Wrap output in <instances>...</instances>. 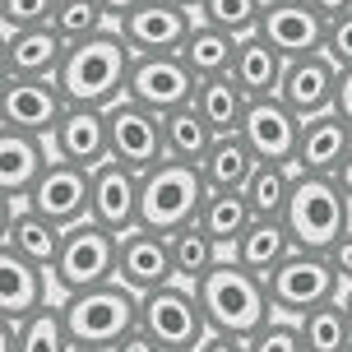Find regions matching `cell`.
<instances>
[{"label": "cell", "mask_w": 352, "mask_h": 352, "mask_svg": "<svg viewBox=\"0 0 352 352\" xmlns=\"http://www.w3.org/2000/svg\"><path fill=\"white\" fill-rule=\"evenodd\" d=\"M190 352H199V348H190Z\"/></svg>", "instance_id": "obj_52"}, {"label": "cell", "mask_w": 352, "mask_h": 352, "mask_svg": "<svg viewBox=\"0 0 352 352\" xmlns=\"http://www.w3.org/2000/svg\"><path fill=\"white\" fill-rule=\"evenodd\" d=\"M60 311H65V324H70L74 348L111 352L130 329H140V292L125 287L121 278L60 297Z\"/></svg>", "instance_id": "obj_3"}, {"label": "cell", "mask_w": 352, "mask_h": 352, "mask_svg": "<svg viewBox=\"0 0 352 352\" xmlns=\"http://www.w3.org/2000/svg\"><path fill=\"white\" fill-rule=\"evenodd\" d=\"M283 223L297 236V250L329 255V246L352 228V199L343 190V181L338 176L297 172V186H292V199H287Z\"/></svg>", "instance_id": "obj_4"}, {"label": "cell", "mask_w": 352, "mask_h": 352, "mask_svg": "<svg viewBox=\"0 0 352 352\" xmlns=\"http://www.w3.org/2000/svg\"><path fill=\"white\" fill-rule=\"evenodd\" d=\"M292 186H297V167L260 162V172L250 176V186H246V199L255 209V218H283L287 199H292Z\"/></svg>", "instance_id": "obj_35"}, {"label": "cell", "mask_w": 352, "mask_h": 352, "mask_svg": "<svg viewBox=\"0 0 352 352\" xmlns=\"http://www.w3.org/2000/svg\"><path fill=\"white\" fill-rule=\"evenodd\" d=\"M292 250H297V236H292V228H287L283 218H255V223H250V232L236 241L232 260L246 264L250 274L269 278V274H274V269H278Z\"/></svg>", "instance_id": "obj_27"}, {"label": "cell", "mask_w": 352, "mask_h": 352, "mask_svg": "<svg viewBox=\"0 0 352 352\" xmlns=\"http://www.w3.org/2000/svg\"><path fill=\"white\" fill-rule=\"evenodd\" d=\"M52 28L74 47L84 37H98L102 28H111V10H107L102 0H60L52 14Z\"/></svg>", "instance_id": "obj_36"}, {"label": "cell", "mask_w": 352, "mask_h": 352, "mask_svg": "<svg viewBox=\"0 0 352 352\" xmlns=\"http://www.w3.org/2000/svg\"><path fill=\"white\" fill-rule=\"evenodd\" d=\"M329 264L338 269V278H343V287H352V228L338 236L334 246H329Z\"/></svg>", "instance_id": "obj_41"}, {"label": "cell", "mask_w": 352, "mask_h": 352, "mask_svg": "<svg viewBox=\"0 0 352 352\" xmlns=\"http://www.w3.org/2000/svg\"><path fill=\"white\" fill-rule=\"evenodd\" d=\"M311 5H316L324 19H338V14H348V10H352V0H311Z\"/></svg>", "instance_id": "obj_45"}, {"label": "cell", "mask_w": 352, "mask_h": 352, "mask_svg": "<svg viewBox=\"0 0 352 352\" xmlns=\"http://www.w3.org/2000/svg\"><path fill=\"white\" fill-rule=\"evenodd\" d=\"M140 190H144V172H130L116 158L102 162L93 172V209H88V218L111 232L140 228Z\"/></svg>", "instance_id": "obj_19"}, {"label": "cell", "mask_w": 352, "mask_h": 352, "mask_svg": "<svg viewBox=\"0 0 352 352\" xmlns=\"http://www.w3.org/2000/svg\"><path fill=\"white\" fill-rule=\"evenodd\" d=\"M250 352H306L297 320H292V316H274L260 334L250 338Z\"/></svg>", "instance_id": "obj_38"}, {"label": "cell", "mask_w": 352, "mask_h": 352, "mask_svg": "<svg viewBox=\"0 0 352 352\" xmlns=\"http://www.w3.org/2000/svg\"><path fill=\"white\" fill-rule=\"evenodd\" d=\"M70 42L56 33L52 23L37 28H5V47H0V70L23 74V79H56L65 65Z\"/></svg>", "instance_id": "obj_17"}, {"label": "cell", "mask_w": 352, "mask_h": 352, "mask_svg": "<svg viewBox=\"0 0 352 352\" xmlns=\"http://www.w3.org/2000/svg\"><path fill=\"white\" fill-rule=\"evenodd\" d=\"M348 352H352V343H348Z\"/></svg>", "instance_id": "obj_51"}, {"label": "cell", "mask_w": 352, "mask_h": 352, "mask_svg": "<svg viewBox=\"0 0 352 352\" xmlns=\"http://www.w3.org/2000/svg\"><path fill=\"white\" fill-rule=\"evenodd\" d=\"M52 153L74 162L84 172H98L102 162H111V130H107L102 107H70L65 121L52 135Z\"/></svg>", "instance_id": "obj_20"}, {"label": "cell", "mask_w": 352, "mask_h": 352, "mask_svg": "<svg viewBox=\"0 0 352 352\" xmlns=\"http://www.w3.org/2000/svg\"><path fill=\"white\" fill-rule=\"evenodd\" d=\"M324 56L334 60L338 70H352V10L348 14L329 19V33H324Z\"/></svg>", "instance_id": "obj_40"}, {"label": "cell", "mask_w": 352, "mask_h": 352, "mask_svg": "<svg viewBox=\"0 0 352 352\" xmlns=\"http://www.w3.org/2000/svg\"><path fill=\"white\" fill-rule=\"evenodd\" d=\"M107 10H111V19H121V14H130L135 5H144V0H102Z\"/></svg>", "instance_id": "obj_46"}, {"label": "cell", "mask_w": 352, "mask_h": 352, "mask_svg": "<svg viewBox=\"0 0 352 352\" xmlns=\"http://www.w3.org/2000/svg\"><path fill=\"white\" fill-rule=\"evenodd\" d=\"M60 241H65V228H56L52 218H42L37 209H28V204L5 209V236H0V246L19 250L23 260L52 269L56 255H60Z\"/></svg>", "instance_id": "obj_24"}, {"label": "cell", "mask_w": 352, "mask_h": 352, "mask_svg": "<svg viewBox=\"0 0 352 352\" xmlns=\"http://www.w3.org/2000/svg\"><path fill=\"white\" fill-rule=\"evenodd\" d=\"M338 181H343V190H348V199H352V158L343 162V172H338Z\"/></svg>", "instance_id": "obj_47"}, {"label": "cell", "mask_w": 352, "mask_h": 352, "mask_svg": "<svg viewBox=\"0 0 352 352\" xmlns=\"http://www.w3.org/2000/svg\"><path fill=\"white\" fill-rule=\"evenodd\" d=\"M338 65L329 60L324 52L316 56H297V60H287V74H283V88L278 98L292 111H297L301 121H311V116H324V111H334V98H338Z\"/></svg>", "instance_id": "obj_18"}, {"label": "cell", "mask_w": 352, "mask_h": 352, "mask_svg": "<svg viewBox=\"0 0 352 352\" xmlns=\"http://www.w3.org/2000/svg\"><path fill=\"white\" fill-rule=\"evenodd\" d=\"M162 135H167V158H181V162H204V153L213 148V125L190 107H176V111H167L162 116Z\"/></svg>", "instance_id": "obj_32"}, {"label": "cell", "mask_w": 352, "mask_h": 352, "mask_svg": "<svg viewBox=\"0 0 352 352\" xmlns=\"http://www.w3.org/2000/svg\"><path fill=\"white\" fill-rule=\"evenodd\" d=\"M0 338H5L0 352H74V338H70L60 301L42 306L28 320H0Z\"/></svg>", "instance_id": "obj_25"}, {"label": "cell", "mask_w": 352, "mask_h": 352, "mask_svg": "<svg viewBox=\"0 0 352 352\" xmlns=\"http://www.w3.org/2000/svg\"><path fill=\"white\" fill-rule=\"evenodd\" d=\"M23 204L37 209L42 218H52L56 228H74L93 209V172H84V167H74L65 158H52Z\"/></svg>", "instance_id": "obj_12"}, {"label": "cell", "mask_w": 352, "mask_h": 352, "mask_svg": "<svg viewBox=\"0 0 352 352\" xmlns=\"http://www.w3.org/2000/svg\"><path fill=\"white\" fill-rule=\"evenodd\" d=\"M140 329L158 338L167 352H190L209 338V320H204V306H199V292L195 283H162L153 292L140 297Z\"/></svg>", "instance_id": "obj_7"}, {"label": "cell", "mask_w": 352, "mask_h": 352, "mask_svg": "<svg viewBox=\"0 0 352 352\" xmlns=\"http://www.w3.org/2000/svg\"><path fill=\"white\" fill-rule=\"evenodd\" d=\"M250 223H255V209H250L246 190H209L204 209H199V228L209 232L228 255L236 250V241L250 232Z\"/></svg>", "instance_id": "obj_30"}, {"label": "cell", "mask_w": 352, "mask_h": 352, "mask_svg": "<svg viewBox=\"0 0 352 352\" xmlns=\"http://www.w3.org/2000/svg\"><path fill=\"white\" fill-rule=\"evenodd\" d=\"M199 352H250V338H236V334H209L199 343Z\"/></svg>", "instance_id": "obj_43"}, {"label": "cell", "mask_w": 352, "mask_h": 352, "mask_svg": "<svg viewBox=\"0 0 352 352\" xmlns=\"http://www.w3.org/2000/svg\"><path fill=\"white\" fill-rule=\"evenodd\" d=\"M195 70L181 60V56H135V65H130V88H125V98H135L144 102L148 111H176V107H190L195 102Z\"/></svg>", "instance_id": "obj_13"}, {"label": "cell", "mask_w": 352, "mask_h": 352, "mask_svg": "<svg viewBox=\"0 0 352 352\" xmlns=\"http://www.w3.org/2000/svg\"><path fill=\"white\" fill-rule=\"evenodd\" d=\"M334 111L348 121V130H352V70H343L338 74V98H334Z\"/></svg>", "instance_id": "obj_44"}, {"label": "cell", "mask_w": 352, "mask_h": 352, "mask_svg": "<svg viewBox=\"0 0 352 352\" xmlns=\"http://www.w3.org/2000/svg\"><path fill=\"white\" fill-rule=\"evenodd\" d=\"M199 172L209 181V190H246L250 176L260 172V158L241 135H218L213 148L204 153V162H199Z\"/></svg>", "instance_id": "obj_29"}, {"label": "cell", "mask_w": 352, "mask_h": 352, "mask_svg": "<svg viewBox=\"0 0 352 352\" xmlns=\"http://www.w3.org/2000/svg\"><path fill=\"white\" fill-rule=\"evenodd\" d=\"M56 5L60 0H0V23L5 28H37V23H52Z\"/></svg>", "instance_id": "obj_39"}, {"label": "cell", "mask_w": 352, "mask_h": 352, "mask_svg": "<svg viewBox=\"0 0 352 352\" xmlns=\"http://www.w3.org/2000/svg\"><path fill=\"white\" fill-rule=\"evenodd\" d=\"M236 42L241 37L223 33V28H213V23H195V33L186 37V47H181V60L195 70V79H213V74H232V60H236Z\"/></svg>", "instance_id": "obj_31"}, {"label": "cell", "mask_w": 352, "mask_h": 352, "mask_svg": "<svg viewBox=\"0 0 352 352\" xmlns=\"http://www.w3.org/2000/svg\"><path fill=\"white\" fill-rule=\"evenodd\" d=\"M111 352H167V348H162V343L148 334V329H130V334H125Z\"/></svg>", "instance_id": "obj_42"}, {"label": "cell", "mask_w": 352, "mask_h": 352, "mask_svg": "<svg viewBox=\"0 0 352 352\" xmlns=\"http://www.w3.org/2000/svg\"><path fill=\"white\" fill-rule=\"evenodd\" d=\"M74 352H93V348H74Z\"/></svg>", "instance_id": "obj_50"}, {"label": "cell", "mask_w": 352, "mask_h": 352, "mask_svg": "<svg viewBox=\"0 0 352 352\" xmlns=\"http://www.w3.org/2000/svg\"><path fill=\"white\" fill-rule=\"evenodd\" d=\"M176 5H186V10H199V5H204V0H176Z\"/></svg>", "instance_id": "obj_49"}, {"label": "cell", "mask_w": 352, "mask_h": 352, "mask_svg": "<svg viewBox=\"0 0 352 352\" xmlns=\"http://www.w3.org/2000/svg\"><path fill=\"white\" fill-rule=\"evenodd\" d=\"M116 246H121V232L102 228V223H74L65 228V241H60V255L52 264V283L60 297L70 292H84V287H98V283L116 278Z\"/></svg>", "instance_id": "obj_6"}, {"label": "cell", "mask_w": 352, "mask_h": 352, "mask_svg": "<svg viewBox=\"0 0 352 352\" xmlns=\"http://www.w3.org/2000/svg\"><path fill=\"white\" fill-rule=\"evenodd\" d=\"M116 278L135 292H153L162 283L176 278V260H172V236L148 228H130L121 232V246H116Z\"/></svg>", "instance_id": "obj_16"}, {"label": "cell", "mask_w": 352, "mask_h": 352, "mask_svg": "<svg viewBox=\"0 0 352 352\" xmlns=\"http://www.w3.org/2000/svg\"><path fill=\"white\" fill-rule=\"evenodd\" d=\"M209 199V181L195 162L181 158H162L158 167L144 172V190H140V228L172 236L186 223H199V209Z\"/></svg>", "instance_id": "obj_5"}, {"label": "cell", "mask_w": 352, "mask_h": 352, "mask_svg": "<svg viewBox=\"0 0 352 352\" xmlns=\"http://www.w3.org/2000/svg\"><path fill=\"white\" fill-rule=\"evenodd\" d=\"M338 301H343V311H348V320H352V287H343V297H338Z\"/></svg>", "instance_id": "obj_48"}, {"label": "cell", "mask_w": 352, "mask_h": 352, "mask_svg": "<svg viewBox=\"0 0 352 352\" xmlns=\"http://www.w3.org/2000/svg\"><path fill=\"white\" fill-rule=\"evenodd\" d=\"M195 23H199V14L176 5V0H144L130 14L116 19V28H121V37L130 42L135 56H181Z\"/></svg>", "instance_id": "obj_10"}, {"label": "cell", "mask_w": 352, "mask_h": 352, "mask_svg": "<svg viewBox=\"0 0 352 352\" xmlns=\"http://www.w3.org/2000/svg\"><path fill=\"white\" fill-rule=\"evenodd\" d=\"M130 65L135 52L121 37V28H102L98 37H84L65 52V65L56 74V84L65 88L70 107H116L130 88Z\"/></svg>", "instance_id": "obj_2"}, {"label": "cell", "mask_w": 352, "mask_h": 352, "mask_svg": "<svg viewBox=\"0 0 352 352\" xmlns=\"http://www.w3.org/2000/svg\"><path fill=\"white\" fill-rule=\"evenodd\" d=\"M195 14L213 23V28H223L232 37H246L260 28V14H264V0H204Z\"/></svg>", "instance_id": "obj_37"}, {"label": "cell", "mask_w": 352, "mask_h": 352, "mask_svg": "<svg viewBox=\"0 0 352 352\" xmlns=\"http://www.w3.org/2000/svg\"><path fill=\"white\" fill-rule=\"evenodd\" d=\"M195 111L213 125V135H241L250 93L232 74H213V79H199V88H195Z\"/></svg>", "instance_id": "obj_28"}, {"label": "cell", "mask_w": 352, "mask_h": 352, "mask_svg": "<svg viewBox=\"0 0 352 352\" xmlns=\"http://www.w3.org/2000/svg\"><path fill=\"white\" fill-rule=\"evenodd\" d=\"M283 74H287V56L269 47L260 33H246L236 42V60H232V79L246 88L250 98H278Z\"/></svg>", "instance_id": "obj_26"}, {"label": "cell", "mask_w": 352, "mask_h": 352, "mask_svg": "<svg viewBox=\"0 0 352 352\" xmlns=\"http://www.w3.org/2000/svg\"><path fill=\"white\" fill-rule=\"evenodd\" d=\"M199 292V306H204V320H209V334H236V338H255L278 316L274 311V297H269V278L250 274L246 264L218 260L195 283Z\"/></svg>", "instance_id": "obj_1"}, {"label": "cell", "mask_w": 352, "mask_h": 352, "mask_svg": "<svg viewBox=\"0 0 352 352\" xmlns=\"http://www.w3.org/2000/svg\"><path fill=\"white\" fill-rule=\"evenodd\" d=\"M107 130H111V158L125 162L130 172H148L167 158L162 116L135 98H121L116 107H107Z\"/></svg>", "instance_id": "obj_11"}, {"label": "cell", "mask_w": 352, "mask_h": 352, "mask_svg": "<svg viewBox=\"0 0 352 352\" xmlns=\"http://www.w3.org/2000/svg\"><path fill=\"white\" fill-rule=\"evenodd\" d=\"M269 297H274V311L278 316H306L324 301L343 297V278L338 269L329 264V255L320 250H292L287 260L269 274Z\"/></svg>", "instance_id": "obj_8"}, {"label": "cell", "mask_w": 352, "mask_h": 352, "mask_svg": "<svg viewBox=\"0 0 352 352\" xmlns=\"http://www.w3.org/2000/svg\"><path fill=\"white\" fill-rule=\"evenodd\" d=\"M172 260H176V278L181 283H199L218 260H228V250L218 246L199 223H186L181 232H172Z\"/></svg>", "instance_id": "obj_34"}, {"label": "cell", "mask_w": 352, "mask_h": 352, "mask_svg": "<svg viewBox=\"0 0 352 352\" xmlns=\"http://www.w3.org/2000/svg\"><path fill=\"white\" fill-rule=\"evenodd\" d=\"M65 111H70V98L56 79H23V74L0 79V130H23V135L52 140L56 125L65 121Z\"/></svg>", "instance_id": "obj_9"}, {"label": "cell", "mask_w": 352, "mask_h": 352, "mask_svg": "<svg viewBox=\"0 0 352 352\" xmlns=\"http://www.w3.org/2000/svg\"><path fill=\"white\" fill-rule=\"evenodd\" d=\"M255 33L278 47L287 60L297 56H316L324 52V33H329V19L320 14L311 0H264V14Z\"/></svg>", "instance_id": "obj_14"}, {"label": "cell", "mask_w": 352, "mask_h": 352, "mask_svg": "<svg viewBox=\"0 0 352 352\" xmlns=\"http://www.w3.org/2000/svg\"><path fill=\"white\" fill-rule=\"evenodd\" d=\"M297 329H301L306 352H348L352 343V320L343 311V301H324L316 311L297 316Z\"/></svg>", "instance_id": "obj_33"}, {"label": "cell", "mask_w": 352, "mask_h": 352, "mask_svg": "<svg viewBox=\"0 0 352 352\" xmlns=\"http://www.w3.org/2000/svg\"><path fill=\"white\" fill-rule=\"evenodd\" d=\"M352 158V130L338 111L311 116L301 121V144H297V172H316V176H338L343 162Z\"/></svg>", "instance_id": "obj_23"}, {"label": "cell", "mask_w": 352, "mask_h": 352, "mask_svg": "<svg viewBox=\"0 0 352 352\" xmlns=\"http://www.w3.org/2000/svg\"><path fill=\"white\" fill-rule=\"evenodd\" d=\"M241 140L255 148L260 162L297 167L301 116L283 102V98H250V111H246V121H241Z\"/></svg>", "instance_id": "obj_15"}, {"label": "cell", "mask_w": 352, "mask_h": 352, "mask_svg": "<svg viewBox=\"0 0 352 352\" xmlns=\"http://www.w3.org/2000/svg\"><path fill=\"white\" fill-rule=\"evenodd\" d=\"M47 287H52V269L0 246V320H28L42 306H52Z\"/></svg>", "instance_id": "obj_22"}, {"label": "cell", "mask_w": 352, "mask_h": 352, "mask_svg": "<svg viewBox=\"0 0 352 352\" xmlns=\"http://www.w3.org/2000/svg\"><path fill=\"white\" fill-rule=\"evenodd\" d=\"M52 140L42 135H23V130H0V195L5 209H14V199L23 204L28 190L37 186V176L52 162Z\"/></svg>", "instance_id": "obj_21"}]
</instances>
